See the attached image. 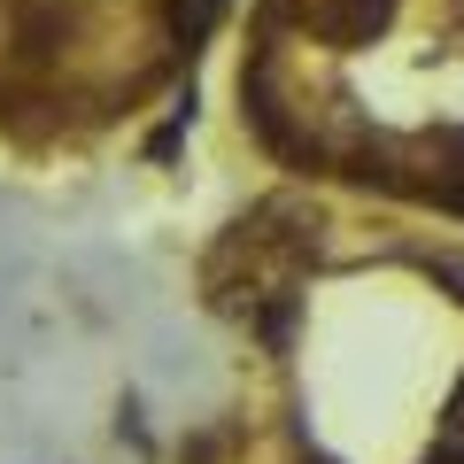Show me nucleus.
Masks as SVG:
<instances>
[{"instance_id": "f257e3e1", "label": "nucleus", "mask_w": 464, "mask_h": 464, "mask_svg": "<svg viewBox=\"0 0 464 464\" xmlns=\"http://www.w3.org/2000/svg\"><path fill=\"white\" fill-rule=\"evenodd\" d=\"M387 16H395V0H325V8H317V32L341 39V47H356V39H372Z\"/></svg>"}, {"instance_id": "7ed1b4c3", "label": "nucleus", "mask_w": 464, "mask_h": 464, "mask_svg": "<svg viewBox=\"0 0 464 464\" xmlns=\"http://www.w3.org/2000/svg\"><path fill=\"white\" fill-rule=\"evenodd\" d=\"M426 271H433L441 286H457V302H464V256H426Z\"/></svg>"}, {"instance_id": "20e7f679", "label": "nucleus", "mask_w": 464, "mask_h": 464, "mask_svg": "<svg viewBox=\"0 0 464 464\" xmlns=\"http://www.w3.org/2000/svg\"><path fill=\"white\" fill-rule=\"evenodd\" d=\"M441 441H449V449H464V387L449 395V426H441Z\"/></svg>"}, {"instance_id": "f03ea898", "label": "nucleus", "mask_w": 464, "mask_h": 464, "mask_svg": "<svg viewBox=\"0 0 464 464\" xmlns=\"http://www.w3.org/2000/svg\"><path fill=\"white\" fill-rule=\"evenodd\" d=\"M217 8H225V0H170V32H179L186 47H194V39H209Z\"/></svg>"}]
</instances>
